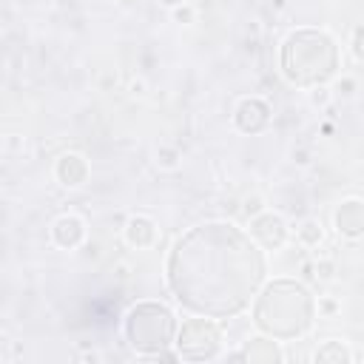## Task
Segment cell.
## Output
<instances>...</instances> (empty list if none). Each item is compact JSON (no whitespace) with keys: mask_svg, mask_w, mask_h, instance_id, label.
Instances as JSON below:
<instances>
[{"mask_svg":"<svg viewBox=\"0 0 364 364\" xmlns=\"http://www.w3.org/2000/svg\"><path fill=\"white\" fill-rule=\"evenodd\" d=\"M57 171H60V179L65 185H80L82 176H85V165L80 162V156H63V162H60Z\"/></svg>","mask_w":364,"mask_h":364,"instance_id":"cell-9","label":"cell"},{"mask_svg":"<svg viewBox=\"0 0 364 364\" xmlns=\"http://www.w3.org/2000/svg\"><path fill=\"white\" fill-rule=\"evenodd\" d=\"M253 236L264 245V247H279L284 242V222L273 213H264L253 222Z\"/></svg>","mask_w":364,"mask_h":364,"instance_id":"cell-6","label":"cell"},{"mask_svg":"<svg viewBox=\"0 0 364 364\" xmlns=\"http://www.w3.org/2000/svg\"><path fill=\"white\" fill-rule=\"evenodd\" d=\"M338 68V48L330 34L316 28L293 31L282 46V71L296 85L327 82Z\"/></svg>","mask_w":364,"mask_h":364,"instance_id":"cell-3","label":"cell"},{"mask_svg":"<svg viewBox=\"0 0 364 364\" xmlns=\"http://www.w3.org/2000/svg\"><path fill=\"white\" fill-rule=\"evenodd\" d=\"M80 222L77 219H60L57 222V239H60V245H74L77 239H80Z\"/></svg>","mask_w":364,"mask_h":364,"instance_id":"cell-10","label":"cell"},{"mask_svg":"<svg viewBox=\"0 0 364 364\" xmlns=\"http://www.w3.org/2000/svg\"><path fill=\"white\" fill-rule=\"evenodd\" d=\"M262 279V250L228 222H208L188 230L168 256L171 293L182 307L208 318L242 313Z\"/></svg>","mask_w":364,"mask_h":364,"instance_id":"cell-1","label":"cell"},{"mask_svg":"<svg viewBox=\"0 0 364 364\" xmlns=\"http://www.w3.org/2000/svg\"><path fill=\"white\" fill-rule=\"evenodd\" d=\"M361 225H364V216H361V202L353 199V202H344L341 210H338V230L347 233V236H358L361 233Z\"/></svg>","mask_w":364,"mask_h":364,"instance_id":"cell-8","label":"cell"},{"mask_svg":"<svg viewBox=\"0 0 364 364\" xmlns=\"http://www.w3.org/2000/svg\"><path fill=\"white\" fill-rule=\"evenodd\" d=\"M179 355L191 358V361H202V358H213L219 353V330L208 321V318H191L182 324L179 333Z\"/></svg>","mask_w":364,"mask_h":364,"instance_id":"cell-5","label":"cell"},{"mask_svg":"<svg viewBox=\"0 0 364 364\" xmlns=\"http://www.w3.org/2000/svg\"><path fill=\"white\" fill-rule=\"evenodd\" d=\"M236 122L242 131H259L267 122V108L259 100H245L236 111Z\"/></svg>","mask_w":364,"mask_h":364,"instance_id":"cell-7","label":"cell"},{"mask_svg":"<svg viewBox=\"0 0 364 364\" xmlns=\"http://www.w3.org/2000/svg\"><path fill=\"white\" fill-rule=\"evenodd\" d=\"M318 361H327V358H338V361H344L347 358V353L338 347V344H327L324 350H318V355H316Z\"/></svg>","mask_w":364,"mask_h":364,"instance_id":"cell-11","label":"cell"},{"mask_svg":"<svg viewBox=\"0 0 364 364\" xmlns=\"http://www.w3.org/2000/svg\"><path fill=\"white\" fill-rule=\"evenodd\" d=\"M253 321L273 338H296L313 321V299L299 282L276 279L259 293Z\"/></svg>","mask_w":364,"mask_h":364,"instance_id":"cell-2","label":"cell"},{"mask_svg":"<svg viewBox=\"0 0 364 364\" xmlns=\"http://www.w3.org/2000/svg\"><path fill=\"white\" fill-rule=\"evenodd\" d=\"M176 318L159 301H139L125 318V336L139 353H159L173 341Z\"/></svg>","mask_w":364,"mask_h":364,"instance_id":"cell-4","label":"cell"}]
</instances>
